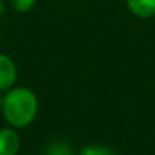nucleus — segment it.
I'll list each match as a JSON object with an SVG mask.
<instances>
[{"instance_id": "obj_5", "label": "nucleus", "mask_w": 155, "mask_h": 155, "mask_svg": "<svg viewBox=\"0 0 155 155\" xmlns=\"http://www.w3.org/2000/svg\"><path fill=\"white\" fill-rule=\"evenodd\" d=\"M46 155H73L70 146L67 143H62V141H55L52 143L47 150H46Z\"/></svg>"}, {"instance_id": "obj_2", "label": "nucleus", "mask_w": 155, "mask_h": 155, "mask_svg": "<svg viewBox=\"0 0 155 155\" xmlns=\"http://www.w3.org/2000/svg\"><path fill=\"white\" fill-rule=\"evenodd\" d=\"M17 81V65L5 53H0V91H8Z\"/></svg>"}, {"instance_id": "obj_8", "label": "nucleus", "mask_w": 155, "mask_h": 155, "mask_svg": "<svg viewBox=\"0 0 155 155\" xmlns=\"http://www.w3.org/2000/svg\"><path fill=\"white\" fill-rule=\"evenodd\" d=\"M3 14H5V3H3V0H0V17Z\"/></svg>"}, {"instance_id": "obj_6", "label": "nucleus", "mask_w": 155, "mask_h": 155, "mask_svg": "<svg viewBox=\"0 0 155 155\" xmlns=\"http://www.w3.org/2000/svg\"><path fill=\"white\" fill-rule=\"evenodd\" d=\"M11 2V6L17 11V12H29L34 6H35V2L37 0H9Z\"/></svg>"}, {"instance_id": "obj_7", "label": "nucleus", "mask_w": 155, "mask_h": 155, "mask_svg": "<svg viewBox=\"0 0 155 155\" xmlns=\"http://www.w3.org/2000/svg\"><path fill=\"white\" fill-rule=\"evenodd\" d=\"M81 155H113V152H111V149H108L105 146L90 144V146H85L82 149Z\"/></svg>"}, {"instance_id": "obj_1", "label": "nucleus", "mask_w": 155, "mask_h": 155, "mask_svg": "<svg viewBox=\"0 0 155 155\" xmlns=\"http://www.w3.org/2000/svg\"><path fill=\"white\" fill-rule=\"evenodd\" d=\"M2 113L5 120L14 128L31 125L38 113L37 94L26 87H12L3 96Z\"/></svg>"}, {"instance_id": "obj_9", "label": "nucleus", "mask_w": 155, "mask_h": 155, "mask_svg": "<svg viewBox=\"0 0 155 155\" xmlns=\"http://www.w3.org/2000/svg\"><path fill=\"white\" fill-rule=\"evenodd\" d=\"M2 104H3V96H0V110H2Z\"/></svg>"}, {"instance_id": "obj_4", "label": "nucleus", "mask_w": 155, "mask_h": 155, "mask_svg": "<svg viewBox=\"0 0 155 155\" xmlns=\"http://www.w3.org/2000/svg\"><path fill=\"white\" fill-rule=\"evenodd\" d=\"M131 14L140 18H150L155 15V0H126Z\"/></svg>"}, {"instance_id": "obj_3", "label": "nucleus", "mask_w": 155, "mask_h": 155, "mask_svg": "<svg viewBox=\"0 0 155 155\" xmlns=\"http://www.w3.org/2000/svg\"><path fill=\"white\" fill-rule=\"evenodd\" d=\"M20 149L18 134L12 128L0 129V155H17Z\"/></svg>"}]
</instances>
